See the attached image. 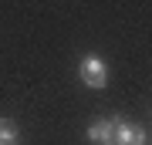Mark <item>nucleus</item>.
Returning a JSON list of instances; mask_svg holds the SVG:
<instances>
[{"mask_svg": "<svg viewBox=\"0 0 152 145\" xmlns=\"http://www.w3.org/2000/svg\"><path fill=\"white\" fill-rule=\"evenodd\" d=\"M78 74L88 88H105L108 85V71H105V61L98 58V54H85L81 64H78Z\"/></svg>", "mask_w": 152, "mask_h": 145, "instance_id": "1", "label": "nucleus"}, {"mask_svg": "<svg viewBox=\"0 0 152 145\" xmlns=\"http://www.w3.org/2000/svg\"><path fill=\"white\" fill-rule=\"evenodd\" d=\"M112 142L115 145H145V132L139 125H132V122H115Z\"/></svg>", "mask_w": 152, "mask_h": 145, "instance_id": "2", "label": "nucleus"}, {"mask_svg": "<svg viewBox=\"0 0 152 145\" xmlns=\"http://www.w3.org/2000/svg\"><path fill=\"white\" fill-rule=\"evenodd\" d=\"M112 132H115V118H102V122H95L85 135H88V142H98V145H115V142H112Z\"/></svg>", "mask_w": 152, "mask_h": 145, "instance_id": "3", "label": "nucleus"}, {"mask_svg": "<svg viewBox=\"0 0 152 145\" xmlns=\"http://www.w3.org/2000/svg\"><path fill=\"white\" fill-rule=\"evenodd\" d=\"M0 142H7V145L17 142V122L14 118H0Z\"/></svg>", "mask_w": 152, "mask_h": 145, "instance_id": "4", "label": "nucleus"}, {"mask_svg": "<svg viewBox=\"0 0 152 145\" xmlns=\"http://www.w3.org/2000/svg\"><path fill=\"white\" fill-rule=\"evenodd\" d=\"M0 145H7V142H0Z\"/></svg>", "mask_w": 152, "mask_h": 145, "instance_id": "5", "label": "nucleus"}]
</instances>
